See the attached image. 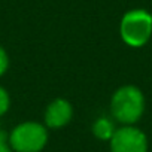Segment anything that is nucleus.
Returning a JSON list of instances; mask_svg holds the SVG:
<instances>
[{
    "instance_id": "nucleus-1",
    "label": "nucleus",
    "mask_w": 152,
    "mask_h": 152,
    "mask_svg": "<svg viewBox=\"0 0 152 152\" xmlns=\"http://www.w3.org/2000/svg\"><path fill=\"white\" fill-rule=\"evenodd\" d=\"M110 110L116 121L122 124H134L140 119L145 110V99L139 88L127 85L119 88L110 102Z\"/></svg>"
},
{
    "instance_id": "nucleus-2",
    "label": "nucleus",
    "mask_w": 152,
    "mask_h": 152,
    "mask_svg": "<svg viewBox=\"0 0 152 152\" xmlns=\"http://www.w3.org/2000/svg\"><path fill=\"white\" fill-rule=\"evenodd\" d=\"M152 34V15L146 11L136 9L124 15L121 21L122 40L134 48L143 46Z\"/></svg>"
},
{
    "instance_id": "nucleus-3",
    "label": "nucleus",
    "mask_w": 152,
    "mask_h": 152,
    "mask_svg": "<svg viewBox=\"0 0 152 152\" xmlns=\"http://www.w3.org/2000/svg\"><path fill=\"white\" fill-rule=\"evenodd\" d=\"M46 128L37 122L20 124L9 136L11 148L17 152H39L46 145Z\"/></svg>"
},
{
    "instance_id": "nucleus-4",
    "label": "nucleus",
    "mask_w": 152,
    "mask_h": 152,
    "mask_svg": "<svg viewBox=\"0 0 152 152\" xmlns=\"http://www.w3.org/2000/svg\"><path fill=\"white\" fill-rule=\"evenodd\" d=\"M146 136L134 127H122L110 139V152H146Z\"/></svg>"
},
{
    "instance_id": "nucleus-5",
    "label": "nucleus",
    "mask_w": 152,
    "mask_h": 152,
    "mask_svg": "<svg viewBox=\"0 0 152 152\" xmlns=\"http://www.w3.org/2000/svg\"><path fill=\"white\" fill-rule=\"evenodd\" d=\"M72 118V106L63 99L54 100L45 112V124L49 128H61Z\"/></svg>"
},
{
    "instance_id": "nucleus-6",
    "label": "nucleus",
    "mask_w": 152,
    "mask_h": 152,
    "mask_svg": "<svg viewBox=\"0 0 152 152\" xmlns=\"http://www.w3.org/2000/svg\"><path fill=\"white\" fill-rule=\"evenodd\" d=\"M93 131H94L96 137H99L102 140H110L116 130L113 128V124L107 118H99L93 125Z\"/></svg>"
},
{
    "instance_id": "nucleus-7",
    "label": "nucleus",
    "mask_w": 152,
    "mask_h": 152,
    "mask_svg": "<svg viewBox=\"0 0 152 152\" xmlns=\"http://www.w3.org/2000/svg\"><path fill=\"white\" fill-rule=\"evenodd\" d=\"M8 109H9V96L2 87H0V116L3 113H6Z\"/></svg>"
},
{
    "instance_id": "nucleus-8",
    "label": "nucleus",
    "mask_w": 152,
    "mask_h": 152,
    "mask_svg": "<svg viewBox=\"0 0 152 152\" xmlns=\"http://www.w3.org/2000/svg\"><path fill=\"white\" fill-rule=\"evenodd\" d=\"M8 64H9V60H8V55H6V51L0 46V76H2L6 69H8Z\"/></svg>"
},
{
    "instance_id": "nucleus-9",
    "label": "nucleus",
    "mask_w": 152,
    "mask_h": 152,
    "mask_svg": "<svg viewBox=\"0 0 152 152\" xmlns=\"http://www.w3.org/2000/svg\"><path fill=\"white\" fill-rule=\"evenodd\" d=\"M0 152H11L9 146L5 142V134L3 133H0Z\"/></svg>"
}]
</instances>
